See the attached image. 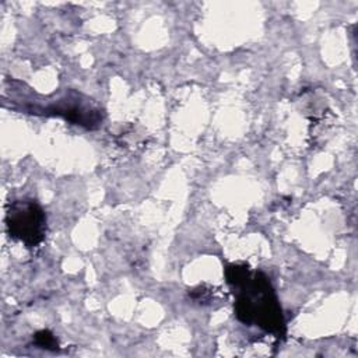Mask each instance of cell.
<instances>
[{
  "instance_id": "obj_1",
  "label": "cell",
  "mask_w": 358,
  "mask_h": 358,
  "mask_svg": "<svg viewBox=\"0 0 358 358\" xmlns=\"http://www.w3.org/2000/svg\"><path fill=\"white\" fill-rule=\"evenodd\" d=\"M234 289L238 291L236 295H241L248 301L252 309L253 323L275 337H284V316L271 282L264 273H250L249 278Z\"/></svg>"
},
{
  "instance_id": "obj_2",
  "label": "cell",
  "mask_w": 358,
  "mask_h": 358,
  "mask_svg": "<svg viewBox=\"0 0 358 358\" xmlns=\"http://www.w3.org/2000/svg\"><path fill=\"white\" fill-rule=\"evenodd\" d=\"M8 234L27 246L39 245L46 232V215L42 207L29 199L13 201L6 214Z\"/></svg>"
},
{
  "instance_id": "obj_3",
  "label": "cell",
  "mask_w": 358,
  "mask_h": 358,
  "mask_svg": "<svg viewBox=\"0 0 358 358\" xmlns=\"http://www.w3.org/2000/svg\"><path fill=\"white\" fill-rule=\"evenodd\" d=\"M250 268L246 264H228L225 268V278L231 288L242 285L250 275Z\"/></svg>"
},
{
  "instance_id": "obj_4",
  "label": "cell",
  "mask_w": 358,
  "mask_h": 358,
  "mask_svg": "<svg viewBox=\"0 0 358 358\" xmlns=\"http://www.w3.org/2000/svg\"><path fill=\"white\" fill-rule=\"evenodd\" d=\"M34 343H35V345H38L41 348H45V350H50V351H55V350L59 348L57 338L49 330L36 331L34 334Z\"/></svg>"
}]
</instances>
